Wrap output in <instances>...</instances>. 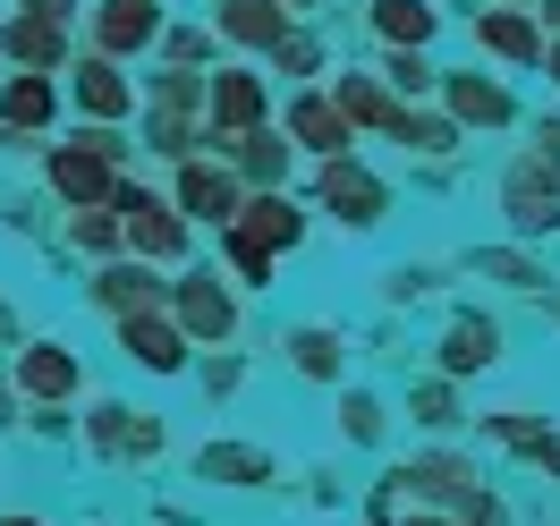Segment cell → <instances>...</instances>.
<instances>
[{"label": "cell", "instance_id": "2e32d148", "mask_svg": "<svg viewBox=\"0 0 560 526\" xmlns=\"http://www.w3.org/2000/svg\"><path fill=\"white\" fill-rule=\"evenodd\" d=\"M442 374H451V383H467V374H492V365H501V323L492 315H476V306H458L451 323H442Z\"/></svg>", "mask_w": 560, "mask_h": 526}, {"label": "cell", "instance_id": "5b68a950", "mask_svg": "<svg viewBox=\"0 0 560 526\" xmlns=\"http://www.w3.org/2000/svg\"><path fill=\"white\" fill-rule=\"evenodd\" d=\"M315 204L331 212L340 230H357V238H365V230H383V212H390V187H383L374 171H365L357 153H331V162H315Z\"/></svg>", "mask_w": 560, "mask_h": 526}, {"label": "cell", "instance_id": "e0dca14e", "mask_svg": "<svg viewBox=\"0 0 560 526\" xmlns=\"http://www.w3.org/2000/svg\"><path fill=\"white\" fill-rule=\"evenodd\" d=\"M119 349L153 365V374H187V331L171 323V306H137V315H119Z\"/></svg>", "mask_w": 560, "mask_h": 526}, {"label": "cell", "instance_id": "30bf717a", "mask_svg": "<svg viewBox=\"0 0 560 526\" xmlns=\"http://www.w3.org/2000/svg\"><path fill=\"white\" fill-rule=\"evenodd\" d=\"M110 178H119V162H103L85 137H69V144H43V187L60 196L69 212H85V204H110Z\"/></svg>", "mask_w": 560, "mask_h": 526}, {"label": "cell", "instance_id": "d6a6232c", "mask_svg": "<svg viewBox=\"0 0 560 526\" xmlns=\"http://www.w3.org/2000/svg\"><path fill=\"white\" fill-rule=\"evenodd\" d=\"M408 417H417V424H433V433L467 424V417H458V383H451V374H433V383H424L417 399H408Z\"/></svg>", "mask_w": 560, "mask_h": 526}, {"label": "cell", "instance_id": "8992f818", "mask_svg": "<svg viewBox=\"0 0 560 526\" xmlns=\"http://www.w3.org/2000/svg\"><path fill=\"white\" fill-rule=\"evenodd\" d=\"M60 94L77 103V119H110V128L137 119V77H128V60H103V51H77L60 69Z\"/></svg>", "mask_w": 560, "mask_h": 526}, {"label": "cell", "instance_id": "ffe728a7", "mask_svg": "<svg viewBox=\"0 0 560 526\" xmlns=\"http://www.w3.org/2000/svg\"><path fill=\"white\" fill-rule=\"evenodd\" d=\"M323 94L340 103V119H349L357 137L374 128V137H390V119H399V94H390L383 77H365V69H340V77H323Z\"/></svg>", "mask_w": 560, "mask_h": 526}, {"label": "cell", "instance_id": "836d02e7", "mask_svg": "<svg viewBox=\"0 0 560 526\" xmlns=\"http://www.w3.org/2000/svg\"><path fill=\"white\" fill-rule=\"evenodd\" d=\"M340 433H349V442H365V451H374V442H383V433H390L383 399H374V390H349V399H340Z\"/></svg>", "mask_w": 560, "mask_h": 526}, {"label": "cell", "instance_id": "8d00e7d4", "mask_svg": "<svg viewBox=\"0 0 560 526\" xmlns=\"http://www.w3.org/2000/svg\"><path fill=\"white\" fill-rule=\"evenodd\" d=\"M9 9H35V17H60V26L85 17V0H9Z\"/></svg>", "mask_w": 560, "mask_h": 526}, {"label": "cell", "instance_id": "ac0fdd59", "mask_svg": "<svg viewBox=\"0 0 560 526\" xmlns=\"http://www.w3.org/2000/svg\"><path fill=\"white\" fill-rule=\"evenodd\" d=\"M60 77H35V69H0V128H18V137H43L51 119H60Z\"/></svg>", "mask_w": 560, "mask_h": 526}, {"label": "cell", "instance_id": "9a60e30c", "mask_svg": "<svg viewBox=\"0 0 560 526\" xmlns=\"http://www.w3.org/2000/svg\"><path fill=\"white\" fill-rule=\"evenodd\" d=\"M467 35H476V51L485 60H501V69H544V26H535V9H476L467 17Z\"/></svg>", "mask_w": 560, "mask_h": 526}, {"label": "cell", "instance_id": "d590c367", "mask_svg": "<svg viewBox=\"0 0 560 526\" xmlns=\"http://www.w3.org/2000/svg\"><path fill=\"white\" fill-rule=\"evenodd\" d=\"M424 289H433V272H424V264H399V272H390V306H408Z\"/></svg>", "mask_w": 560, "mask_h": 526}, {"label": "cell", "instance_id": "ee69618b", "mask_svg": "<svg viewBox=\"0 0 560 526\" xmlns=\"http://www.w3.org/2000/svg\"><path fill=\"white\" fill-rule=\"evenodd\" d=\"M552 323H560V289H552Z\"/></svg>", "mask_w": 560, "mask_h": 526}, {"label": "cell", "instance_id": "d4e9b609", "mask_svg": "<svg viewBox=\"0 0 560 526\" xmlns=\"http://www.w3.org/2000/svg\"><path fill=\"white\" fill-rule=\"evenodd\" d=\"M264 69H272V77H289V85H323V77H331V43H323L315 26L298 17V26H289V35L272 43V51H264Z\"/></svg>", "mask_w": 560, "mask_h": 526}, {"label": "cell", "instance_id": "4dcf8cb0", "mask_svg": "<svg viewBox=\"0 0 560 526\" xmlns=\"http://www.w3.org/2000/svg\"><path fill=\"white\" fill-rule=\"evenodd\" d=\"M433 51H417V43H383V85L390 94H433Z\"/></svg>", "mask_w": 560, "mask_h": 526}, {"label": "cell", "instance_id": "83f0119b", "mask_svg": "<svg viewBox=\"0 0 560 526\" xmlns=\"http://www.w3.org/2000/svg\"><path fill=\"white\" fill-rule=\"evenodd\" d=\"M289 365H298L306 383H340L349 349H340V331H331V323H298V331H289Z\"/></svg>", "mask_w": 560, "mask_h": 526}, {"label": "cell", "instance_id": "3957f363", "mask_svg": "<svg viewBox=\"0 0 560 526\" xmlns=\"http://www.w3.org/2000/svg\"><path fill=\"white\" fill-rule=\"evenodd\" d=\"M162 306H171V323L187 331V349H230V331H238V289H230V272H212V264L178 272V281L162 289Z\"/></svg>", "mask_w": 560, "mask_h": 526}, {"label": "cell", "instance_id": "f1b7e54d", "mask_svg": "<svg viewBox=\"0 0 560 526\" xmlns=\"http://www.w3.org/2000/svg\"><path fill=\"white\" fill-rule=\"evenodd\" d=\"M153 60H162V69H212V26L205 17H171V26L153 35Z\"/></svg>", "mask_w": 560, "mask_h": 526}, {"label": "cell", "instance_id": "603a6c76", "mask_svg": "<svg viewBox=\"0 0 560 526\" xmlns=\"http://www.w3.org/2000/svg\"><path fill=\"white\" fill-rule=\"evenodd\" d=\"M365 26H374V43H417V51H433L442 0H365Z\"/></svg>", "mask_w": 560, "mask_h": 526}, {"label": "cell", "instance_id": "277c9868", "mask_svg": "<svg viewBox=\"0 0 560 526\" xmlns=\"http://www.w3.org/2000/svg\"><path fill=\"white\" fill-rule=\"evenodd\" d=\"M171 26V0H85V51L103 60H153V35Z\"/></svg>", "mask_w": 560, "mask_h": 526}, {"label": "cell", "instance_id": "d6986e66", "mask_svg": "<svg viewBox=\"0 0 560 526\" xmlns=\"http://www.w3.org/2000/svg\"><path fill=\"white\" fill-rule=\"evenodd\" d=\"M238 230H246V238H264L272 255H289V246L306 238V204H298L289 187H246V196H238Z\"/></svg>", "mask_w": 560, "mask_h": 526}, {"label": "cell", "instance_id": "1f68e13d", "mask_svg": "<svg viewBox=\"0 0 560 526\" xmlns=\"http://www.w3.org/2000/svg\"><path fill=\"white\" fill-rule=\"evenodd\" d=\"M476 272L501 281V289H544V264H535L526 246H485V255H476Z\"/></svg>", "mask_w": 560, "mask_h": 526}, {"label": "cell", "instance_id": "9c48e42d", "mask_svg": "<svg viewBox=\"0 0 560 526\" xmlns=\"http://www.w3.org/2000/svg\"><path fill=\"white\" fill-rule=\"evenodd\" d=\"M280 137L298 144V153H315V162L357 153V128L340 119V103H331L323 85H289V103H280Z\"/></svg>", "mask_w": 560, "mask_h": 526}, {"label": "cell", "instance_id": "60d3db41", "mask_svg": "<svg viewBox=\"0 0 560 526\" xmlns=\"http://www.w3.org/2000/svg\"><path fill=\"white\" fill-rule=\"evenodd\" d=\"M280 9H289V17H306V9H323V0H280Z\"/></svg>", "mask_w": 560, "mask_h": 526}, {"label": "cell", "instance_id": "7c38bea8", "mask_svg": "<svg viewBox=\"0 0 560 526\" xmlns=\"http://www.w3.org/2000/svg\"><path fill=\"white\" fill-rule=\"evenodd\" d=\"M433 94H442V110H451L458 128H510V119H518V94L485 69H442Z\"/></svg>", "mask_w": 560, "mask_h": 526}, {"label": "cell", "instance_id": "7a4b0ae2", "mask_svg": "<svg viewBox=\"0 0 560 526\" xmlns=\"http://www.w3.org/2000/svg\"><path fill=\"white\" fill-rule=\"evenodd\" d=\"M272 119V77L264 60H212L205 69V153L238 128H264Z\"/></svg>", "mask_w": 560, "mask_h": 526}, {"label": "cell", "instance_id": "484cf974", "mask_svg": "<svg viewBox=\"0 0 560 526\" xmlns=\"http://www.w3.org/2000/svg\"><path fill=\"white\" fill-rule=\"evenodd\" d=\"M196 476L255 492V484H272V451H255V442H205V451H196Z\"/></svg>", "mask_w": 560, "mask_h": 526}, {"label": "cell", "instance_id": "f35d334b", "mask_svg": "<svg viewBox=\"0 0 560 526\" xmlns=\"http://www.w3.org/2000/svg\"><path fill=\"white\" fill-rule=\"evenodd\" d=\"M544 69H552V85H560V35H552V43H544Z\"/></svg>", "mask_w": 560, "mask_h": 526}, {"label": "cell", "instance_id": "e575fe53", "mask_svg": "<svg viewBox=\"0 0 560 526\" xmlns=\"http://www.w3.org/2000/svg\"><path fill=\"white\" fill-rule=\"evenodd\" d=\"M69 238L85 246V255H119V212H110V204H85V212H69Z\"/></svg>", "mask_w": 560, "mask_h": 526}, {"label": "cell", "instance_id": "44dd1931", "mask_svg": "<svg viewBox=\"0 0 560 526\" xmlns=\"http://www.w3.org/2000/svg\"><path fill=\"white\" fill-rule=\"evenodd\" d=\"M383 484H390V492H408V501H458V492L485 484V476H476L458 451H424V458H408V467H390Z\"/></svg>", "mask_w": 560, "mask_h": 526}, {"label": "cell", "instance_id": "6da1fadb", "mask_svg": "<svg viewBox=\"0 0 560 526\" xmlns=\"http://www.w3.org/2000/svg\"><path fill=\"white\" fill-rule=\"evenodd\" d=\"M501 221H510V238H560V153H544V144L510 153V171H501Z\"/></svg>", "mask_w": 560, "mask_h": 526}, {"label": "cell", "instance_id": "74e56055", "mask_svg": "<svg viewBox=\"0 0 560 526\" xmlns=\"http://www.w3.org/2000/svg\"><path fill=\"white\" fill-rule=\"evenodd\" d=\"M205 390H238V356H205Z\"/></svg>", "mask_w": 560, "mask_h": 526}, {"label": "cell", "instance_id": "7402d4cb", "mask_svg": "<svg viewBox=\"0 0 560 526\" xmlns=\"http://www.w3.org/2000/svg\"><path fill=\"white\" fill-rule=\"evenodd\" d=\"M85 442L103 458H153L162 451V424L137 417V408H94V417H85Z\"/></svg>", "mask_w": 560, "mask_h": 526}, {"label": "cell", "instance_id": "5bb4252c", "mask_svg": "<svg viewBox=\"0 0 560 526\" xmlns=\"http://www.w3.org/2000/svg\"><path fill=\"white\" fill-rule=\"evenodd\" d=\"M212 153L238 171V187H289V171H298V144L280 137V119H264V128H238V137H221Z\"/></svg>", "mask_w": 560, "mask_h": 526}, {"label": "cell", "instance_id": "4fadbf2b", "mask_svg": "<svg viewBox=\"0 0 560 526\" xmlns=\"http://www.w3.org/2000/svg\"><path fill=\"white\" fill-rule=\"evenodd\" d=\"M77 383H85V374H77V356L60 349V340H26V349L9 356V390L35 399V408H69Z\"/></svg>", "mask_w": 560, "mask_h": 526}, {"label": "cell", "instance_id": "f546056e", "mask_svg": "<svg viewBox=\"0 0 560 526\" xmlns=\"http://www.w3.org/2000/svg\"><path fill=\"white\" fill-rule=\"evenodd\" d=\"M221 264H230V281H238V289H264V281H272V264H280V255H272L264 238H246L238 221H221Z\"/></svg>", "mask_w": 560, "mask_h": 526}, {"label": "cell", "instance_id": "cb8c5ba5", "mask_svg": "<svg viewBox=\"0 0 560 526\" xmlns=\"http://www.w3.org/2000/svg\"><path fill=\"white\" fill-rule=\"evenodd\" d=\"M85 297L119 323V315H137V306H162V281H153V264H103V272L85 281Z\"/></svg>", "mask_w": 560, "mask_h": 526}, {"label": "cell", "instance_id": "8fae6325", "mask_svg": "<svg viewBox=\"0 0 560 526\" xmlns=\"http://www.w3.org/2000/svg\"><path fill=\"white\" fill-rule=\"evenodd\" d=\"M205 26H212V43H221V51H238V60H264V51H272V43L298 26V17H289L280 0H212Z\"/></svg>", "mask_w": 560, "mask_h": 526}, {"label": "cell", "instance_id": "ab89813d", "mask_svg": "<svg viewBox=\"0 0 560 526\" xmlns=\"http://www.w3.org/2000/svg\"><path fill=\"white\" fill-rule=\"evenodd\" d=\"M408 526H458V518H433V510H417V518H408Z\"/></svg>", "mask_w": 560, "mask_h": 526}, {"label": "cell", "instance_id": "ba28073f", "mask_svg": "<svg viewBox=\"0 0 560 526\" xmlns=\"http://www.w3.org/2000/svg\"><path fill=\"white\" fill-rule=\"evenodd\" d=\"M69 60H77V26H60V17H35V9H9V17H0V69L60 77Z\"/></svg>", "mask_w": 560, "mask_h": 526}, {"label": "cell", "instance_id": "7bdbcfd3", "mask_svg": "<svg viewBox=\"0 0 560 526\" xmlns=\"http://www.w3.org/2000/svg\"><path fill=\"white\" fill-rule=\"evenodd\" d=\"M501 9H535V0H501Z\"/></svg>", "mask_w": 560, "mask_h": 526}, {"label": "cell", "instance_id": "b9f144b4", "mask_svg": "<svg viewBox=\"0 0 560 526\" xmlns=\"http://www.w3.org/2000/svg\"><path fill=\"white\" fill-rule=\"evenodd\" d=\"M0 526H43V518H0Z\"/></svg>", "mask_w": 560, "mask_h": 526}, {"label": "cell", "instance_id": "52a82bcc", "mask_svg": "<svg viewBox=\"0 0 560 526\" xmlns=\"http://www.w3.org/2000/svg\"><path fill=\"white\" fill-rule=\"evenodd\" d=\"M238 171H230V162H221V153H187V162H171V204L187 212V221H212V230H221V221H238Z\"/></svg>", "mask_w": 560, "mask_h": 526}, {"label": "cell", "instance_id": "4316f807", "mask_svg": "<svg viewBox=\"0 0 560 526\" xmlns=\"http://www.w3.org/2000/svg\"><path fill=\"white\" fill-rule=\"evenodd\" d=\"M390 137L408 144L417 162H451L458 144H467V128H458L451 110H408V103H399V119H390Z\"/></svg>", "mask_w": 560, "mask_h": 526}]
</instances>
